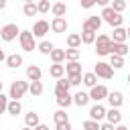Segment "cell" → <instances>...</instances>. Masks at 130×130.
I'll return each mask as SVG.
<instances>
[{
    "label": "cell",
    "mask_w": 130,
    "mask_h": 130,
    "mask_svg": "<svg viewBox=\"0 0 130 130\" xmlns=\"http://www.w3.org/2000/svg\"><path fill=\"white\" fill-rule=\"evenodd\" d=\"M81 83H83L85 87H89V89H91L93 85H98V77H95L91 71H89V73H83V75H81Z\"/></svg>",
    "instance_id": "obj_27"
},
{
    "label": "cell",
    "mask_w": 130,
    "mask_h": 130,
    "mask_svg": "<svg viewBox=\"0 0 130 130\" xmlns=\"http://www.w3.org/2000/svg\"><path fill=\"white\" fill-rule=\"evenodd\" d=\"M79 47H81V39H79V35H77V32L67 35V49H79Z\"/></svg>",
    "instance_id": "obj_25"
},
{
    "label": "cell",
    "mask_w": 130,
    "mask_h": 130,
    "mask_svg": "<svg viewBox=\"0 0 130 130\" xmlns=\"http://www.w3.org/2000/svg\"><path fill=\"white\" fill-rule=\"evenodd\" d=\"M41 75H43V71H41L39 65H28L26 67V79L28 81H41Z\"/></svg>",
    "instance_id": "obj_18"
},
{
    "label": "cell",
    "mask_w": 130,
    "mask_h": 130,
    "mask_svg": "<svg viewBox=\"0 0 130 130\" xmlns=\"http://www.w3.org/2000/svg\"><path fill=\"white\" fill-rule=\"evenodd\" d=\"M49 75H51V77H55V79H61V77L65 75V67H63V65H59V63H53V65L49 67Z\"/></svg>",
    "instance_id": "obj_24"
},
{
    "label": "cell",
    "mask_w": 130,
    "mask_h": 130,
    "mask_svg": "<svg viewBox=\"0 0 130 130\" xmlns=\"http://www.w3.org/2000/svg\"><path fill=\"white\" fill-rule=\"evenodd\" d=\"M4 59H6V55H4V51H2V49H0V63H2V61H4Z\"/></svg>",
    "instance_id": "obj_47"
},
{
    "label": "cell",
    "mask_w": 130,
    "mask_h": 130,
    "mask_svg": "<svg viewBox=\"0 0 130 130\" xmlns=\"http://www.w3.org/2000/svg\"><path fill=\"white\" fill-rule=\"evenodd\" d=\"M63 67H65L67 77H71V75H81V63H79V61H71V63L63 65Z\"/></svg>",
    "instance_id": "obj_21"
},
{
    "label": "cell",
    "mask_w": 130,
    "mask_h": 130,
    "mask_svg": "<svg viewBox=\"0 0 130 130\" xmlns=\"http://www.w3.org/2000/svg\"><path fill=\"white\" fill-rule=\"evenodd\" d=\"M104 118H106V108L102 106V104H93L91 108H89V120H93V122H104Z\"/></svg>",
    "instance_id": "obj_10"
},
{
    "label": "cell",
    "mask_w": 130,
    "mask_h": 130,
    "mask_svg": "<svg viewBox=\"0 0 130 130\" xmlns=\"http://www.w3.org/2000/svg\"><path fill=\"white\" fill-rule=\"evenodd\" d=\"M22 12H24V16H35V14H39L37 12V4L35 2H24V6H22Z\"/></svg>",
    "instance_id": "obj_33"
},
{
    "label": "cell",
    "mask_w": 130,
    "mask_h": 130,
    "mask_svg": "<svg viewBox=\"0 0 130 130\" xmlns=\"http://www.w3.org/2000/svg\"><path fill=\"white\" fill-rule=\"evenodd\" d=\"M55 128H57V130H71V124H69V122H63V124H57Z\"/></svg>",
    "instance_id": "obj_41"
},
{
    "label": "cell",
    "mask_w": 130,
    "mask_h": 130,
    "mask_svg": "<svg viewBox=\"0 0 130 130\" xmlns=\"http://www.w3.org/2000/svg\"><path fill=\"white\" fill-rule=\"evenodd\" d=\"M30 32H32V37H35V39H43V37L49 32V22H47V20H43V18H41V20H37V22L32 24V30H30Z\"/></svg>",
    "instance_id": "obj_9"
},
{
    "label": "cell",
    "mask_w": 130,
    "mask_h": 130,
    "mask_svg": "<svg viewBox=\"0 0 130 130\" xmlns=\"http://www.w3.org/2000/svg\"><path fill=\"white\" fill-rule=\"evenodd\" d=\"M100 18H102V22H108L112 28H118V26H122V22H124V16H122V14H118V12H114L110 6L102 8Z\"/></svg>",
    "instance_id": "obj_1"
},
{
    "label": "cell",
    "mask_w": 130,
    "mask_h": 130,
    "mask_svg": "<svg viewBox=\"0 0 130 130\" xmlns=\"http://www.w3.org/2000/svg\"><path fill=\"white\" fill-rule=\"evenodd\" d=\"M104 120L108 124H112V126H118V124H122V112L118 108H110V110H106V118Z\"/></svg>",
    "instance_id": "obj_12"
},
{
    "label": "cell",
    "mask_w": 130,
    "mask_h": 130,
    "mask_svg": "<svg viewBox=\"0 0 130 130\" xmlns=\"http://www.w3.org/2000/svg\"><path fill=\"white\" fill-rule=\"evenodd\" d=\"M6 112H8L10 116H18V114H22V104H20V102H16V100H8Z\"/></svg>",
    "instance_id": "obj_23"
},
{
    "label": "cell",
    "mask_w": 130,
    "mask_h": 130,
    "mask_svg": "<svg viewBox=\"0 0 130 130\" xmlns=\"http://www.w3.org/2000/svg\"><path fill=\"white\" fill-rule=\"evenodd\" d=\"M126 39H128V30H126L124 26L114 28V32H112V37H110L112 43H126Z\"/></svg>",
    "instance_id": "obj_17"
},
{
    "label": "cell",
    "mask_w": 130,
    "mask_h": 130,
    "mask_svg": "<svg viewBox=\"0 0 130 130\" xmlns=\"http://www.w3.org/2000/svg\"><path fill=\"white\" fill-rule=\"evenodd\" d=\"M130 53V49H128V45L126 43H112L110 45V55H116V57H126Z\"/></svg>",
    "instance_id": "obj_13"
},
{
    "label": "cell",
    "mask_w": 130,
    "mask_h": 130,
    "mask_svg": "<svg viewBox=\"0 0 130 130\" xmlns=\"http://www.w3.org/2000/svg\"><path fill=\"white\" fill-rule=\"evenodd\" d=\"M67 81H69V85H81V75H71V77H67Z\"/></svg>",
    "instance_id": "obj_40"
},
{
    "label": "cell",
    "mask_w": 130,
    "mask_h": 130,
    "mask_svg": "<svg viewBox=\"0 0 130 130\" xmlns=\"http://www.w3.org/2000/svg\"><path fill=\"white\" fill-rule=\"evenodd\" d=\"M100 130H114V126L108 124V122H102V124H100Z\"/></svg>",
    "instance_id": "obj_42"
},
{
    "label": "cell",
    "mask_w": 130,
    "mask_h": 130,
    "mask_svg": "<svg viewBox=\"0 0 130 130\" xmlns=\"http://www.w3.org/2000/svg\"><path fill=\"white\" fill-rule=\"evenodd\" d=\"M49 10H51V2H49V0H39V2H37V12L47 14Z\"/></svg>",
    "instance_id": "obj_35"
},
{
    "label": "cell",
    "mask_w": 130,
    "mask_h": 130,
    "mask_svg": "<svg viewBox=\"0 0 130 130\" xmlns=\"http://www.w3.org/2000/svg\"><path fill=\"white\" fill-rule=\"evenodd\" d=\"M28 93L30 95H41L43 93V81H30L28 83Z\"/></svg>",
    "instance_id": "obj_31"
},
{
    "label": "cell",
    "mask_w": 130,
    "mask_h": 130,
    "mask_svg": "<svg viewBox=\"0 0 130 130\" xmlns=\"http://www.w3.org/2000/svg\"><path fill=\"white\" fill-rule=\"evenodd\" d=\"M18 32H20L18 24H16V22H8V24H4V26L0 28V39H2L4 43H10V41H14V39L18 37Z\"/></svg>",
    "instance_id": "obj_5"
},
{
    "label": "cell",
    "mask_w": 130,
    "mask_h": 130,
    "mask_svg": "<svg viewBox=\"0 0 130 130\" xmlns=\"http://www.w3.org/2000/svg\"><path fill=\"white\" fill-rule=\"evenodd\" d=\"M93 45H95V53H98L100 57H104V55H110V45H112V41H110V35H95V41H93Z\"/></svg>",
    "instance_id": "obj_4"
},
{
    "label": "cell",
    "mask_w": 130,
    "mask_h": 130,
    "mask_svg": "<svg viewBox=\"0 0 130 130\" xmlns=\"http://www.w3.org/2000/svg\"><path fill=\"white\" fill-rule=\"evenodd\" d=\"M79 39H81V45H93V41H95V32H91V30H81Z\"/></svg>",
    "instance_id": "obj_29"
},
{
    "label": "cell",
    "mask_w": 130,
    "mask_h": 130,
    "mask_svg": "<svg viewBox=\"0 0 130 130\" xmlns=\"http://www.w3.org/2000/svg\"><path fill=\"white\" fill-rule=\"evenodd\" d=\"M18 41H20L22 51H26V53H32V51L37 49V39L32 37L30 30H20V32H18Z\"/></svg>",
    "instance_id": "obj_3"
},
{
    "label": "cell",
    "mask_w": 130,
    "mask_h": 130,
    "mask_svg": "<svg viewBox=\"0 0 130 130\" xmlns=\"http://www.w3.org/2000/svg\"><path fill=\"white\" fill-rule=\"evenodd\" d=\"M20 130H30V128H26V126H24V128H20Z\"/></svg>",
    "instance_id": "obj_48"
},
{
    "label": "cell",
    "mask_w": 130,
    "mask_h": 130,
    "mask_svg": "<svg viewBox=\"0 0 130 130\" xmlns=\"http://www.w3.org/2000/svg\"><path fill=\"white\" fill-rule=\"evenodd\" d=\"M51 12H53V18H65L67 4L65 2H55V4H51Z\"/></svg>",
    "instance_id": "obj_16"
},
{
    "label": "cell",
    "mask_w": 130,
    "mask_h": 130,
    "mask_svg": "<svg viewBox=\"0 0 130 130\" xmlns=\"http://www.w3.org/2000/svg\"><path fill=\"white\" fill-rule=\"evenodd\" d=\"M26 91H28V81L16 79V81H12V85H10L8 98H10V100H16V102H20V98H22Z\"/></svg>",
    "instance_id": "obj_2"
},
{
    "label": "cell",
    "mask_w": 130,
    "mask_h": 130,
    "mask_svg": "<svg viewBox=\"0 0 130 130\" xmlns=\"http://www.w3.org/2000/svg\"><path fill=\"white\" fill-rule=\"evenodd\" d=\"M0 93H2V81H0Z\"/></svg>",
    "instance_id": "obj_49"
},
{
    "label": "cell",
    "mask_w": 130,
    "mask_h": 130,
    "mask_svg": "<svg viewBox=\"0 0 130 130\" xmlns=\"http://www.w3.org/2000/svg\"><path fill=\"white\" fill-rule=\"evenodd\" d=\"M100 26H102V18H100V16H89L87 20H83L81 30H91V32H95V35H98Z\"/></svg>",
    "instance_id": "obj_11"
},
{
    "label": "cell",
    "mask_w": 130,
    "mask_h": 130,
    "mask_svg": "<svg viewBox=\"0 0 130 130\" xmlns=\"http://www.w3.org/2000/svg\"><path fill=\"white\" fill-rule=\"evenodd\" d=\"M4 61H6V65H8L10 69H18V67L22 65V61H24V59H22V55H18V53H12V55H8Z\"/></svg>",
    "instance_id": "obj_20"
},
{
    "label": "cell",
    "mask_w": 130,
    "mask_h": 130,
    "mask_svg": "<svg viewBox=\"0 0 130 130\" xmlns=\"http://www.w3.org/2000/svg\"><path fill=\"white\" fill-rule=\"evenodd\" d=\"M53 120H55V126H57V124H63V122H69V114H67L65 110H57V112L53 114Z\"/></svg>",
    "instance_id": "obj_32"
},
{
    "label": "cell",
    "mask_w": 130,
    "mask_h": 130,
    "mask_svg": "<svg viewBox=\"0 0 130 130\" xmlns=\"http://www.w3.org/2000/svg\"><path fill=\"white\" fill-rule=\"evenodd\" d=\"M53 49H55V45H53L51 41H41V43L37 45V51H39L41 55H49Z\"/></svg>",
    "instance_id": "obj_28"
},
{
    "label": "cell",
    "mask_w": 130,
    "mask_h": 130,
    "mask_svg": "<svg viewBox=\"0 0 130 130\" xmlns=\"http://www.w3.org/2000/svg\"><path fill=\"white\" fill-rule=\"evenodd\" d=\"M6 106H8V95L0 93V114H4V112H6Z\"/></svg>",
    "instance_id": "obj_39"
},
{
    "label": "cell",
    "mask_w": 130,
    "mask_h": 130,
    "mask_svg": "<svg viewBox=\"0 0 130 130\" xmlns=\"http://www.w3.org/2000/svg\"><path fill=\"white\" fill-rule=\"evenodd\" d=\"M81 57V51L79 49H65V61L71 63V61H79Z\"/></svg>",
    "instance_id": "obj_30"
},
{
    "label": "cell",
    "mask_w": 130,
    "mask_h": 130,
    "mask_svg": "<svg viewBox=\"0 0 130 130\" xmlns=\"http://www.w3.org/2000/svg\"><path fill=\"white\" fill-rule=\"evenodd\" d=\"M73 104L79 106V108L87 106V104H89V95H87V91H81V89H79V91L73 95Z\"/></svg>",
    "instance_id": "obj_22"
},
{
    "label": "cell",
    "mask_w": 130,
    "mask_h": 130,
    "mask_svg": "<svg viewBox=\"0 0 130 130\" xmlns=\"http://www.w3.org/2000/svg\"><path fill=\"white\" fill-rule=\"evenodd\" d=\"M81 130H100V124L93 122V120H85V122L81 124Z\"/></svg>",
    "instance_id": "obj_38"
},
{
    "label": "cell",
    "mask_w": 130,
    "mask_h": 130,
    "mask_svg": "<svg viewBox=\"0 0 130 130\" xmlns=\"http://www.w3.org/2000/svg\"><path fill=\"white\" fill-rule=\"evenodd\" d=\"M108 91H110V89H108L106 85H102V83L93 85V87L89 89V93H87V95H89V102H95V104H100L102 100H106V98H108Z\"/></svg>",
    "instance_id": "obj_7"
},
{
    "label": "cell",
    "mask_w": 130,
    "mask_h": 130,
    "mask_svg": "<svg viewBox=\"0 0 130 130\" xmlns=\"http://www.w3.org/2000/svg\"><path fill=\"white\" fill-rule=\"evenodd\" d=\"M39 124H41V118H39V114H37V112H32V110H30L28 114H24V126H26V128H30V130H32V128H35V126H39Z\"/></svg>",
    "instance_id": "obj_19"
},
{
    "label": "cell",
    "mask_w": 130,
    "mask_h": 130,
    "mask_svg": "<svg viewBox=\"0 0 130 130\" xmlns=\"http://www.w3.org/2000/svg\"><path fill=\"white\" fill-rule=\"evenodd\" d=\"M6 8V0H0V10H4Z\"/></svg>",
    "instance_id": "obj_46"
},
{
    "label": "cell",
    "mask_w": 130,
    "mask_h": 130,
    "mask_svg": "<svg viewBox=\"0 0 130 130\" xmlns=\"http://www.w3.org/2000/svg\"><path fill=\"white\" fill-rule=\"evenodd\" d=\"M114 130H128V126H124V124H118V126H114Z\"/></svg>",
    "instance_id": "obj_45"
},
{
    "label": "cell",
    "mask_w": 130,
    "mask_h": 130,
    "mask_svg": "<svg viewBox=\"0 0 130 130\" xmlns=\"http://www.w3.org/2000/svg\"><path fill=\"white\" fill-rule=\"evenodd\" d=\"M55 100H57V104H59L61 110H67L73 104V95L69 91H61V89H55Z\"/></svg>",
    "instance_id": "obj_8"
},
{
    "label": "cell",
    "mask_w": 130,
    "mask_h": 130,
    "mask_svg": "<svg viewBox=\"0 0 130 130\" xmlns=\"http://www.w3.org/2000/svg\"><path fill=\"white\" fill-rule=\"evenodd\" d=\"M81 6H83V8H91V6H95V2H91V0H89V2H81Z\"/></svg>",
    "instance_id": "obj_43"
},
{
    "label": "cell",
    "mask_w": 130,
    "mask_h": 130,
    "mask_svg": "<svg viewBox=\"0 0 130 130\" xmlns=\"http://www.w3.org/2000/svg\"><path fill=\"white\" fill-rule=\"evenodd\" d=\"M106 100L110 102V108H118L120 110V106L124 104V93L122 91H108V98Z\"/></svg>",
    "instance_id": "obj_14"
},
{
    "label": "cell",
    "mask_w": 130,
    "mask_h": 130,
    "mask_svg": "<svg viewBox=\"0 0 130 130\" xmlns=\"http://www.w3.org/2000/svg\"><path fill=\"white\" fill-rule=\"evenodd\" d=\"M67 26H69V24H67V20H65V18H53V20L49 22V28H51L53 32H59V35H61V32H65V30H67Z\"/></svg>",
    "instance_id": "obj_15"
},
{
    "label": "cell",
    "mask_w": 130,
    "mask_h": 130,
    "mask_svg": "<svg viewBox=\"0 0 130 130\" xmlns=\"http://www.w3.org/2000/svg\"><path fill=\"white\" fill-rule=\"evenodd\" d=\"M49 57H51V61L53 63H63L65 61V49H53L51 53H49Z\"/></svg>",
    "instance_id": "obj_26"
},
{
    "label": "cell",
    "mask_w": 130,
    "mask_h": 130,
    "mask_svg": "<svg viewBox=\"0 0 130 130\" xmlns=\"http://www.w3.org/2000/svg\"><path fill=\"white\" fill-rule=\"evenodd\" d=\"M91 73H93L95 77H102V79H112V77H114V69H112L106 61H98Z\"/></svg>",
    "instance_id": "obj_6"
},
{
    "label": "cell",
    "mask_w": 130,
    "mask_h": 130,
    "mask_svg": "<svg viewBox=\"0 0 130 130\" xmlns=\"http://www.w3.org/2000/svg\"><path fill=\"white\" fill-rule=\"evenodd\" d=\"M108 6H110V8L114 10V12L122 14V10L126 8V2H124V0H114V2H112V4H108Z\"/></svg>",
    "instance_id": "obj_36"
},
{
    "label": "cell",
    "mask_w": 130,
    "mask_h": 130,
    "mask_svg": "<svg viewBox=\"0 0 130 130\" xmlns=\"http://www.w3.org/2000/svg\"><path fill=\"white\" fill-rule=\"evenodd\" d=\"M32 130H49V126H47V124H39V126H35Z\"/></svg>",
    "instance_id": "obj_44"
},
{
    "label": "cell",
    "mask_w": 130,
    "mask_h": 130,
    "mask_svg": "<svg viewBox=\"0 0 130 130\" xmlns=\"http://www.w3.org/2000/svg\"><path fill=\"white\" fill-rule=\"evenodd\" d=\"M112 69H122L124 67V59L122 57H116V55H110V63H108Z\"/></svg>",
    "instance_id": "obj_34"
},
{
    "label": "cell",
    "mask_w": 130,
    "mask_h": 130,
    "mask_svg": "<svg viewBox=\"0 0 130 130\" xmlns=\"http://www.w3.org/2000/svg\"><path fill=\"white\" fill-rule=\"evenodd\" d=\"M69 81H67V77H61V79H57V83H55V89H61V91H69Z\"/></svg>",
    "instance_id": "obj_37"
}]
</instances>
